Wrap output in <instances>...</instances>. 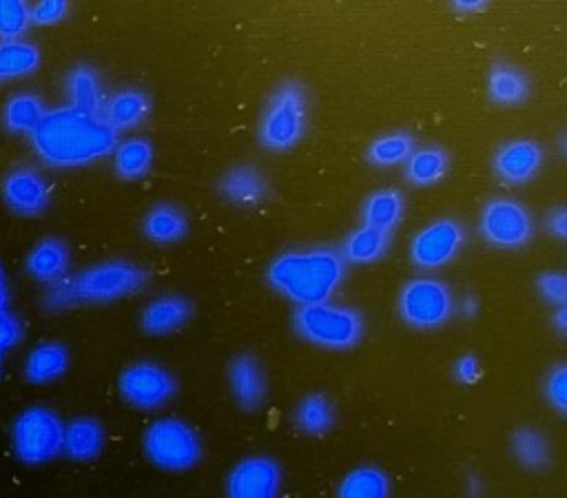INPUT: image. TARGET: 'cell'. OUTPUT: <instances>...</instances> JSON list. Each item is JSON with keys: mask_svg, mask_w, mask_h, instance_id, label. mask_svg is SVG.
<instances>
[{"mask_svg": "<svg viewBox=\"0 0 567 498\" xmlns=\"http://www.w3.org/2000/svg\"><path fill=\"white\" fill-rule=\"evenodd\" d=\"M40 159L51 166H82L109 155L117 146V133L102 115H86L73 108L47 111L31 133Z\"/></svg>", "mask_w": 567, "mask_h": 498, "instance_id": "cell-1", "label": "cell"}, {"mask_svg": "<svg viewBox=\"0 0 567 498\" xmlns=\"http://www.w3.org/2000/svg\"><path fill=\"white\" fill-rule=\"evenodd\" d=\"M266 279L299 305L323 303L343 279V259L328 248L284 252L272 259Z\"/></svg>", "mask_w": 567, "mask_h": 498, "instance_id": "cell-2", "label": "cell"}, {"mask_svg": "<svg viewBox=\"0 0 567 498\" xmlns=\"http://www.w3.org/2000/svg\"><path fill=\"white\" fill-rule=\"evenodd\" d=\"M148 274L142 266L124 259L95 263L73 277H62L47 290V305L69 308L75 303H104L137 292Z\"/></svg>", "mask_w": 567, "mask_h": 498, "instance_id": "cell-3", "label": "cell"}, {"mask_svg": "<svg viewBox=\"0 0 567 498\" xmlns=\"http://www.w3.org/2000/svg\"><path fill=\"white\" fill-rule=\"evenodd\" d=\"M142 452L164 471H188L199 465L204 445L197 429L177 416L153 418L142 434Z\"/></svg>", "mask_w": 567, "mask_h": 498, "instance_id": "cell-4", "label": "cell"}, {"mask_svg": "<svg viewBox=\"0 0 567 498\" xmlns=\"http://www.w3.org/2000/svg\"><path fill=\"white\" fill-rule=\"evenodd\" d=\"M292 325L303 341L326 350H350L363 336V317L354 308L328 301L299 305Z\"/></svg>", "mask_w": 567, "mask_h": 498, "instance_id": "cell-5", "label": "cell"}, {"mask_svg": "<svg viewBox=\"0 0 567 498\" xmlns=\"http://www.w3.org/2000/svg\"><path fill=\"white\" fill-rule=\"evenodd\" d=\"M64 421L49 405H29L11 421L13 454L24 465H47L62 454Z\"/></svg>", "mask_w": 567, "mask_h": 498, "instance_id": "cell-6", "label": "cell"}, {"mask_svg": "<svg viewBox=\"0 0 567 498\" xmlns=\"http://www.w3.org/2000/svg\"><path fill=\"white\" fill-rule=\"evenodd\" d=\"M306 131V93L295 80L279 84L259 122V139L270 151L292 148Z\"/></svg>", "mask_w": 567, "mask_h": 498, "instance_id": "cell-7", "label": "cell"}, {"mask_svg": "<svg viewBox=\"0 0 567 498\" xmlns=\"http://www.w3.org/2000/svg\"><path fill=\"white\" fill-rule=\"evenodd\" d=\"M120 398L142 412L166 407L177 394L175 374L157 361H133L117 376Z\"/></svg>", "mask_w": 567, "mask_h": 498, "instance_id": "cell-8", "label": "cell"}, {"mask_svg": "<svg viewBox=\"0 0 567 498\" xmlns=\"http://www.w3.org/2000/svg\"><path fill=\"white\" fill-rule=\"evenodd\" d=\"M401 319L416 330H434L450 321L454 299L450 288L432 277H419L403 286L399 294Z\"/></svg>", "mask_w": 567, "mask_h": 498, "instance_id": "cell-9", "label": "cell"}, {"mask_svg": "<svg viewBox=\"0 0 567 498\" xmlns=\"http://www.w3.org/2000/svg\"><path fill=\"white\" fill-rule=\"evenodd\" d=\"M483 237L498 248H520L532 239L534 224L529 210L509 197L489 199L481 212Z\"/></svg>", "mask_w": 567, "mask_h": 498, "instance_id": "cell-10", "label": "cell"}, {"mask_svg": "<svg viewBox=\"0 0 567 498\" xmlns=\"http://www.w3.org/2000/svg\"><path fill=\"white\" fill-rule=\"evenodd\" d=\"M281 478L272 456H246L226 476V498H279Z\"/></svg>", "mask_w": 567, "mask_h": 498, "instance_id": "cell-11", "label": "cell"}, {"mask_svg": "<svg viewBox=\"0 0 567 498\" xmlns=\"http://www.w3.org/2000/svg\"><path fill=\"white\" fill-rule=\"evenodd\" d=\"M463 246V226L450 217L434 219L410 241V259L419 268H441Z\"/></svg>", "mask_w": 567, "mask_h": 498, "instance_id": "cell-12", "label": "cell"}, {"mask_svg": "<svg viewBox=\"0 0 567 498\" xmlns=\"http://www.w3.org/2000/svg\"><path fill=\"white\" fill-rule=\"evenodd\" d=\"M0 190L7 208L22 217L42 215L51 201V190L47 179L31 166L11 168L4 175Z\"/></svg>", "mask_w": 567, "mask_h": 498, "instance_id": "cell-13", "label": "cell"}, {"mask_svg": "<svg viewBox=\"0 0 567 498\" xmlns=\"http://www.w3.org/2000/svg\"><path fill=\"white\" fill-rule=\"evenodd\" d=\"M228 390L235 403L246 412H257L268 398V376L259 359L250 352H239L228 363Z\"/></svg>", "mask_w": 567, "mask_h": 498, "instance_id": "cell-14", "label": "cell"}, {"mask_svg": "<svg viewBox=\"0 0 567 498\" xmlns=\"http://www.w3.org/2000/svg\"><path fill=\"white\" fill-rule=\"evenodd\" d=\"M543 164V148L534 139H514L494 155V173L505 184L529 181Z\"/></svg>", "mask_w": 567, "mask_h": 498, "instance_id": "cell-15", "label": "cell"}, {"mask_svg": "<svg viewBox=\"0 0 567 498\" xmlns=\"http://www.w3.org/2000/svg\"><path fill=\"white\" fill-rule=\"evenodd\" d=\"M71 352L60 341H40L33 345L22 363V376L31 385H47L66 374Z\"/></svg>", "mask_w": 567, "mask_h": 498, "instance_id": "cell-16", "label": "cell"}, {"mask_svg": "<svg viewBox=\"0 0 567 498\" xmlns=\"http://www.w3.org/2000/svg\"><path fill=\"white\" fill-rule=\"evenodd\" d=\"M106 445L104 425L93 416H75L64 423L62 454L75 463L95 460Z\"/></svg>", "mask_w": 567, "mask_h": 498, "instance_id": "cell-17", "label": "cell"}, {"mask_svg": "<svg viewBox=\"0 0 567 498\" xmlns=\"http://www.w3.org/2000/svg\"><path fill=\"white\" fill-rule=\"evenodd\" d=\"M193 317V305L179 294H166L146 303L140 314V325L146 334L162 336L182 330Z\"/></svg>", "mask_w": 567, "mask_h": 498, "instance_id": "cell-18", "label": "cell"}, {"mask_svg": "<svg viewBox=\"0 0 567 498\" xmlns=\"http://www.w3.org/2000/svg\"><path fill=\"white\" fill-rule=\"evenodd\" d=\"M69 246L60 237H42L33 243L24 259V268L29 277H33L40 283H55L62 277H66L69 268Z\"/></svg>", "mask_w": 567, "mask_h": 498, "instance_id": "cell-19", "label": "cell"}, {"mask_svg": "<svg viewBox=\"0 0 567 498\" xmlns=\"http://www.w3.org/2000/svg\"><path fill=\"white\" fill-rule=\"evenodd\" d=\"M334 498H392V480L377 465H359L341 476Z\"/></svg>", "mask_w": 567, "mask_h": 498, "instance_id": "cell-20", "label": "cell"}, {"mask_svg": "<svg viewBox=\"0 0 567 498\" xmlns=\"http://www.w3.org/2000/svg\"><path fill=\"white\" fill-rule=\"evenodd\" d=\"M219 190L230 204L255 206L268 195V181L255 166L239 164L221 175Z\"/></svg>", "mask_w": 567, "mask_h": 498, "instance_id": "cell-21", "label": "cell"}, {"mask_svg": "<svg viewBox=\"0 0 567 498\" xmlns=\"http://www.w3.org/2000/svg\"><path fill=\"white\" fill-rule=\"evenodd\" d=\"M292 423L306 436H323L337 423V407L323 392H310L297 401Z\"/></svg>", "mask_w": 567, "mask_h": 498, "instance_id": "cell-22", "label": "cell"}, {"mask_svg": "<svg viewBox=\"0 0 567 498\" xmlns=\"http://www.w3.org/2000/svg\"><path fill=\"white\" fill-rule=\"evenodd\" d=\"M151 111V102L140 89H124L113 93L102 106V120L117 133L137 126Z\"/></svg>", "mask_w": 567, "mask_h": 498, "instance_id": "cell-23", "label": "cell"}, {"mask_svg": "<svg viewBox=\"0 0 567 498\" xmlns=\"http://www.w3.org/2000/svg\"><path fill=\"white\" fill-rule=\"evenodd\" d=\"M66 95L73 111L86 113V115H100L104 106L102 84L97 73L89 64H78L66 75Z\"/></svg>", "mask_w": 567, "mask_h": 498, "instance_id": "cell-24", "label": "cell"}, {"mask_svg": "<svg viewBox=\"0 0 567 498\" xmlns=\"http://www.w3.org/2000/svg\"><path fill=\"white\" fill-rule=\"evenodd\" d=\"M44 115V102L29 91H18L9 95L2 106V124L16 135H31Z\"/></svg>", "mask_w": 567, "mask_h": 498, "instance_id": "cell-25", "label": "cell"}, {"mask_svg": "<svg viewBox=\"0 0 567 498\" xmlns=\"http://www.w3.org/2000/svg\"><path fill=\"white\" fill-rule=\"evenodd\" d=\"M144 235L155 243H173L188 232L186 212L173 204H155L144 217Z\"/></svg>", "mask_w": 567, "mask_h": 498, "instance_id": "cell-26", "label": "cell"}, {"mask_svg": "<svg viewBox=\"0 0 567 498\" xmlns=\"http://www.w3.org/2000/svg\"><path fill=\"white\" fill-rule=\"evenodd\" d=\"M40 49L27 40L0 42V84L29 77L40 66Z\"/></svg>", "mask_w": 567, "mask_h": 498, "instance_id": "cell-27", "label": "cell"}, {"mask_svg": "<svg viewBox=\"0 0 567 498\" xmlns=\"http://www.w3.org/2000/svg\"><path fill=\"white\" fill-rule=\"evenodd\" d=\"M403 195L394 188L372 193L363 204V226L390 232L403 217Z\"/></svg>", "mask_w": 567, "mask_h": 498, "instance_id": "cell-28", "label": "cell"}, {"mask_svg": "<svg viewBox=\"0 0 567 498\" xmlns=\"http://www.w3.org/2000/svg\"><path fill=\"white\" fill-rule=\"evenodd\" d=\"M153 164V146L146 137H131L113 148V166L117 177L133 181L148 173Z\"/></svg>", "mask_w": 567, "mask_h": 498, "instance_id": "cell-29", "label": "cell"}, {"mask_svg": "<svg viewBox=\"0 0 567 498\" xmlns=\"http://www.w3.org/2000/svg\"><path fill=\"white\" fill-rule=\"evenodd\" d=\"M512 454L525 469H543L551 463V443L536 427H518L512 434Z\"/></svg>", "mask_w": 567, "mask_h": 498, "instance_id": "cell-30", "label": "cell"}, {"mask_svg": "<svg viewBox=\"0 0 567 498\" xmlns=\"http://www.w3.org/2000/svg\"><path fill=\"white\" fill-rule=\"evenodd\" d=\"M405 162V177L419 186L436 184L447 173V153L436 146L412 151Z\"/></svg>", "mask_w": 567, "mask_h": 498, "instance_id": "cell-31", "label": "cell"}, {"mask_svg": "<svg viewBox=\"0 0 567 498\" xmlns=\"http://www.w3.org/2000/svg\"><path fill=\"white\" fill-rule=\"evenodd\" d=\"M388 246H390L388 232L363 226L346 237L341 252L352 263H370V261H377L379 257H383Z\"/></svg>", "mask_w": 567, "mask_h": 498, "instance_id": "cell-32", "label": "cell"}, {"mask_svg": "<svg viewBox=\"0 0 567 498\" xmlns=\"http://www.w3.org/2000/svg\"><path fill=\"white\" fill-rule=\"evenodd\" d=\"M489 97L498 104H516L527 97L529 82L523 71L509 66V64H496L487 80Z\"/></svg>", "mask_w": 567, "mask_h": 498, "instance_id": "cell-33", "label": "cell"}, {"mask_svg": "<svg viewBox=\"0 0 567 498\" xmlns=\"http://www.w3.org/2000/svg\"><path fill=\"white\" fill-rule=\"evenodd\" d=\"M412 135L408 133H388L383 137H377L370 146H368V159L377 166H394L401 164L410 157L412 153Z\"/></svg>", "mask_w": 567, "mask_h": 498, "instance_id": "cell-34", "label": "cell"}, {"mask_svg": "<svg viewBox=\"0 0 567 498\" xmlns=\"http://www.w3.org/2000/svg\"><path fill=\"white\" fill-rule=\"evenodd\" d=\"M31 24V7L22 0H0V42L22 40Z\"/></svg>", "mask_w": 567, "mask_h": 498, "instance_id": "cell-35", "label": "cell"}, {"mask_svg": "<svg viewBox=\"0 0 567 498\" xmlns=\"http://www.w3.org/2000/svg\"><path fill=\"white\" fill-rule=\"evenodd\" d=\"M543 394L549 407L560 416H565L567 412V365L565 363H558L547 372L543 383Z\"/></svg>", "mask_w": 567, "mask_h": 498, "instance_id": "cell-36", "label": "cell"}, {"mask_svg": "<svg viewBox=\"0 0 567 498\" xmlns=\"http://www.w3.org/2000/svg\"><path fill=\"white\" fill-rule=\"evenodd\" d=\"M69 13V2L64 0H40L31 7V22L40 27H51L58 24L66 18Z\"/></svg>", "mask_w": 567, "mask_h": 498, "instance_id": "cell-37", "label": "cell"}, {"mask_svg": "<svg viewBox=\"0 0 567 498\" xmlns=\"http://www.w3.org/2000/svg\"><path fill=\"white\" fill-rule=\"evenodd\" d=\"M538 286V292L545 301L554 303V305H565V299H567V277L565 272H545L538 277L536 281Z\"/></svg>", "mask_w": 567, "mask_h": 498, "instance_id": "cell-38", "label": "cell"}, {"mask_svg": "<svg viewBox=\"0 0 567 498\" xmlns=\"http://www.w3.org/2000/svg\"><path fill=\"white\" fill-rule=\"evenodd\" d=\"M22 339H24L22 321L11 310L2 312L0 314V352L4 354L7 350H13L16 345H20Z\"/></svg>", "mask_w": 567, "mask_h": 498, "instance_id": "cell-39", "label": "cell"}, {"mask_svg": "<svg viewBox=\"0 0 567 498\" xmlns=\"http://www.w3.org/2000/svg\"><path fill=\"white\" fill-rule=\"evenodd\" d=\"M452 374L458 383L463 385H472L481 378V361L474 354H463L454 361L452 365Z\"/></svg>", "mask_w": 567, "mask_h": 498, "instance_id": "cell-40", "label": "cell"}, {"mask_svg": "<svg viewBox=\"0 0 567 498\" xmlns=\"http://www.w3.org/2000/svg\"><path fill=\"white\" fill-rule=\"evenodd\" d=\"M547 226H549V230H551L558 239H565V232H567V210L560 206V208H556L554 212H549Z\"/></svg>", "mask_w": 567, "mask_h": 498, "instance_id": "cell-41", "label": "cell"}, {"mask_svg": "<svg viewBox=\"0 0 567 498\" xmlns=\"http://www.w3.org/2000/svg\"><path fill=\"white\" fill-rule=\"evenodd\" d=\"M9 301H11V294H9V283H7V274H4V268L0 263V314L9 310Z\"/></svg>", "mask_w": 567, "mask_h": 498, "instance_id": "cell-42", "label": "cell"}, {"mask_svg": "<svg viewBox=\"0 0 567 498\" xmlns=\"http://www.w3.org/2000/svg\"><path fill=\"white\" fill-rule=\"evenodd\" d=\"M554 321H556L558 332H560V334H565V321H567V310H565V305H560V308H558V312H556Z\"/></svg>", "mask_w": 567, "mask_h": 498, "instance_id": "cell-43", "label": "cell"}, {"mask_svg": "<svg viewBox=\"0 0 567 498\" xmlns=\"http://www.w3.org/2000/svg\"><path fill=\"white\" fill-rule=\"evenodd\" d=\"M483 4H485V2H476V0H472V2H454V7H456L458 11H478Z\"/></svg>", "mask_w": 567, "mask_h": 498, "instance_id": "cell-44", "label": "cell"}, {"mask_svg": "<svg viewBox=\"0 0 567 498\" xmlns=\"http://www.w3.org/2000/svg\"><path fill=\"white\" fill-rule=\"evenodd\" d=\"M0 376H2V352H0Z\"/></svg>", "mask_w": 567, "mask_h": 498, "instance_id": "cell-45", "label": "cell"}]
</instances>
